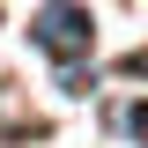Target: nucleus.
<instances>
[{
    "label": "nucleus",
    "instance_id": "nucleus-1",
    "mask_svg": "<svg viewBox=\"0 0 148 148\" xmlns=\"http://www.w3.org/2000/svg\"><path fill=\"white\" fill-rule=\"evenodd\" d=\"M30 37H37V45L59 59V67H74V59L96 45V22H89V8H74V0H52L45 15L30 22Z\"/></svg>",
    "mask_w": 148,
    "mask_h": 148
},
{
    "label": "nucleus",
    "instance_id": "nucleus-2",
    "mask_svg": "<svg viewBox=\"0 0 148 148\" xmlns=\"http://www.w3.org/2000/svg\"><path fill=\"white\" fill-rule=\"evenodd\" d=\"M126 133H133V141L148 148V104H133V111H126Z\"/></svg>",
    "mask_w": 148,
    "mask_h": 148
}]
</instances>
